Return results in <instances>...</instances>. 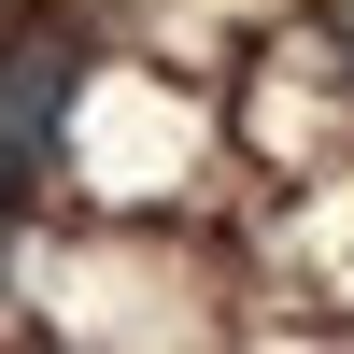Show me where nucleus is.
<instances>
[{
  "label": "nucleus",
  "mask_w": 354,
  "mask_h": 354,
  "mask_svg": "<svg viewBox=\"0 0 354 354\" xmlns=\"http://www.w3.org/2000/svg\"><path fill=\"white\" fill-rule=\"evenodd\" d=\"M0 213H15V198H0ZM0 270H15V227H0Z\"/></svg>",
  "instance_id": "2"
},
{
  "label": "nucleus",
  "mask_w": 354,
  "mask_h": 354,
  "mask_svg": "<svg viewBox=\"0 0 354 354\" xmlns=\"http://www.w3.org/2000/svg\"><path fill=\"white\" fill-rule=\"evenodd\" d=\"M71 100H85V43L71 28H15V43H0V198H28L57 170Z\"/></svg>",
  "instance_id": "1"
}]
</instances>
